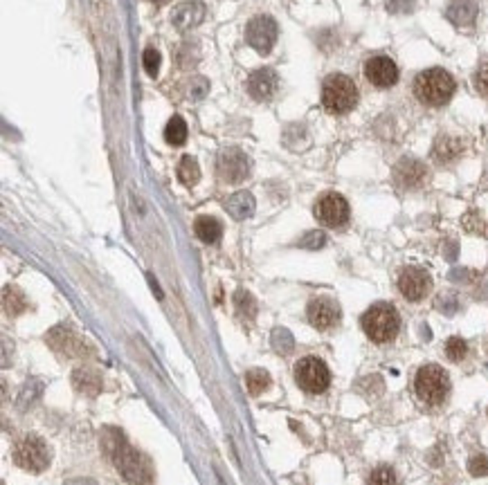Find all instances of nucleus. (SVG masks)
Segmentation results:
<instances>
[{"instance_id": "1", "label": "nucleus", "mask_w": 488, "mask_h": 485, "mask_svg": "<svg viewBox=\"0 0 488 485\" xmlns=\"http://www.w3.org/2000/svg\"><path fill=\"white\" fill-rule=\"evenodd\" d=\"M414 93L428 106H444L455 95V79L444 68H430L414 81Z\"/></svg>"}, {"instance_id": "2", "label": "nucleus", "mask_w": 488, "mask_h": 485, "mask_svg": "<svg viewBox=\"0 0 488 485\" xmlns=\"http://www.w3.org/2000/svg\"><path fill=\"white\" fill-rule=\"evenodd\" d=\"M401 314L392 303H376L363 314L365 335L376 344H387L399 335Z\"/></svg>"}, {"instance_id": "3", "label": "nucleus", "mask_w": 488, "mask_h": 485, "mask_svg": "<svg viewBox=\"0 0 488 485\" xmlns=\"http://www.w3.org/2000/svg\"><path fill=\"white\" fill-rule=\"evenodd\" d=\"M358 104V88L347 75H331L322 86V106L331 115H345Z\"/></svg>"}, {"instance_id": "4", "label": "nucleus", "mask_w": 488, "mask_h": 485, "mask_svg": "<svg viewBox=\"0 0 488 485\" xmlns=\"http://www.w3.org/2000/svg\"><path fill=\"white\" fill-rule=\"evenodd\" d=\"M414 391L417 395L428 404H439L446 400L450 391V380L448 373L437 364H426L419 368L417 377H414Z\"/></svg>"}, {"instance_id": "5", "label": "nucleus", "mask_w": 488, "mask_h": 485, "mask_svg": "<svg viewBox=\"0 0 488 485\" xmlns=\"http://www.w3.org/2000/svg\"><path fill=\"white\" fill-rule=\"evenodd\" d=\"M106 447H108V454L113 456V463L117 465V470L124 474L126 481H131V483L138 485V483H142L149 476L147 467H142L140 454L135 452L133 447L126 445V440L120 436V431H115L113 443H106Z\"/></svg>"}, {"instance_id": "6", "label": "nucleus", "mask_w": 488, "mask_h": 485, "mask_svg": "<svg viewBox=\"0 0 488 485\" xmlns=\"http://www.w3.org/2000/svg\"><path fill=\"white\" fill-rule=\"evenodd\" d=\"M295 380L309 393H324L331 384V371L320 357H302L295 364Z\"/></svg>"}, {"instance_id": "7", "label": "nucleus", "mask_w": 488, "mask_h": 485, "mask_svg": "<svg viewBox=\"0 0 488 485\" xmlns=\"http://www.w3.org/2000/svg\"><path fill=\"white\" fill-rule=\"evenodd\" d=\"M14 461L27 472H43L50 463V452L48 445L41 438L27 436L14 449Z\"/></svg>"}, {"instance_id": "8", "label": "nucleus", "mask_w": 488, "mask_h": 485, "mask_svg": "<svg viewBox=\"0 0 488 485\" xmlns=\"http://www.w3.org/2000/svg\"><path fill=\"white\" fill-rule=\"evenodd\" d=\"M277 34H279V27L275 23V18L266 14L255 16L246 27V41L250 48L257 50L259 54H268L273 50Z\"/></svg>"}, {"instance_id": "9", "label": "nucleus", "mask_w": 488, "mask_h": 485, "mask_svg": "<svg viewBox=\"0 0 488 485\" xmlns=\"http://www.w3.org/2000/svg\"><path fill=\"white\" fill-rule=\"evenodd\" d=\"M216 169H219V175H221L223 182L239 184L250 173V162H248V155L241 149L230 146V149L221 151Z\"/></svg>"}, {"instance_id": "10", "label": "nucleus", "mask_w": 488, "mask_h": 485, "mask_svg": "<svg viewBox=\"0 0 488 485\" xmlns=\"http://www.w3.org/2000/svg\"><path fill=\"white\" fill-rule=\"evenodd\" d=\"M315 218L327 227H342L349 220V202L340 193H324L315 205Z\"/></svg>"}, {"instance_id": "11", "label": "nucleus", "mask_w": 488, "mask_h": 485, "mask_svg": "<svg viewBox=\"0 0 488 485\" xmlns=\"http://www.w3.org/2000/svg\"><path fill=\"white\" fill-rule=\"evenodd\" d=\"M432 278L423 267H405L399 276V290L408 301H421L430 292Z\"/></svg>"}, {"instance_id": "12", "label": "nucleus", "mask_w": 488, "mask_h": 485, "mask_svg": "<svg viewBox=\"0 0 488 485\" xmlns=\"http://www.w3.org/2000/svg\"><path fill=\"white\" fill-rule=\"evenodd\" d=\"M365 77L376 88H392L399 81V68L390 57H374L365 63Z\"/></svg>"}, {"instance_id": "13", "label": "nucleus", "mask_w": 488, "mask_h": 485, "mask_svg": "<svg viewBox=\"0 0 488 485\" xmlns=\"http://www.w3.org/2000/svg\"><path fill=\"white\" fill-rule=\"evenodd\" d=\"M309 321L318 330H329L340 321V308L338 303L329 296H318L309 303Z\"/></svg>"}, {"instance_id": "14", "label": "nucleus", "mask_w": 488, "mask_h": 485, "mask_svg": "<svg viewBox=\"0 0 488 485\" xmlns=\"http://www.w3.org/2000/svg\"><path fill=\"white\" fill-rule=\"evenodd\" d=\"M428 178V169L423 162L419 160H412V158H403L399 164L394 169V180L396 184L403 187V189H417L426 182Z\"/></svg>"}, {"instance_id": "15", "label": "nucleus", "mask_w": 488, "mask_h": 485, "mask_svg": "<svg viewBox=\"0 0 488 485\" xmlns=\"http://www.w3.org/2000/svg\"><path fill=\"white\" fill-rule=\"evenodd\" d=\"M279 88V77L275 70L270 68H261L257 72H252L250 79H248V93L264 102V99H270Z\"/></svg>"}, {"instance_id": "16", "label": "nucleus", "mask_w": 488, "mask_h": 485, "mask_svg": "<svg viewBox=\"0 0 488 485\" xmlns=\"http://www.w3.org/2000/svg\"><path fill=\"white\" fill-rule=\"evenodd\" d=\"M203 18H205L203 3H196V0H192V3H180L174 9L171 21H174V25L178 27L180 32H189V30H194V27L201 25Z\"/></svg>"}, {"instance_id": "17", "label": "nucleus", "mask_w": 488, "mask_h": 485, "mask_svg": "<svg viewBox=\"0 0 488 485\" xmlns=\"http://www.w3.org/2000/svg\"><path fill=\"white\" fill-rule=\"evenodd\" d=\"M446 18L457 27H471L477 18V3L475 0H450Z\"/></svg>"}, {"instance_id": "18", "label": "nucleus", "mask_w": 488, "mask_h": 485, "mask_svg": "<svg viewBox=\"0 0 488 485\" xmlns=\"http://www.w3.org/2000/svg\"><path fill=\"white\" fill-rule=\"evenodd\" d=\"M72 384L79 393H86L90 398L102 391V375H99L95 368L90 366H79L75 373H72Z\"/></svg>"}, {"instance_id": "19", "label": "nucleus", "mask_w": 488, "mask_h": 485, "mask_svg": "<svg viewBox=\"0 0 488 485\" xmlns=\"http://www.w3.org/2000/svg\"><path fill=\"white\" fill-rule=\"evenodd\" d=\"M194 231L203 242L214 245V242H219L223 236V225L221 220H216L214 216H198L194 222Z\"/></svg>"}, {"instance_id": "20", "label": "nucleus", "mask_w": 488, "mask_h": 485, "mask_svg": "<svg viewBox=\"0 0 488 485\" xmlns=\"http://www.w3.org/2000/svg\"><path fill=\"white\" fill-rule=\"evenodd\" d=\"M225 209L230 211L232 218L246 220V218H250L252 213H255V198H252V193H248V191H237L234 196L228 198Z\"/></svg>"}, {"instance_id": "21", "label": "nucleus", "mask_w": 488, "mask_h": 485, "mask_svg": "<svg viewBox=\"0 0 488 485\" xmlns=\"http://www.w3.org/2000/svg\"><path fill=\"white\" fill-rule=\"evenodd\" d=\"M464 153V144L459 142L457 137H439L437 140V144H435V158H437V162H453V160H457L459 155H462Z\"/></svg>"}, {"instance_id": "22", "label": "nucleus", "mask_w": 488, "mask_h": 485, "mask_svg": "<svg viewBox=\"0 0 488 485\" xmlns=\"http://www.w3.org/2000/svg\"><path fill=\"white\" fill-rule=\"evenodd\" d=\"M178 178L185 187H194L201 180V167L192 155H185L178 164Z\"/></svg>"}, {"instance_id": "23", "label": "nucleus", "mask_w": 488, "mask_h": 485, "mask_svg": "<svg viewBox=\"0 0 488 485\" xmlns=\"http://www.w3.org/2000/svg\"><path fill=\"white\" fill-rule=\"evenodd\" d=\"M165 140L171 144V146H180V144H185L187 140V124L183 117H171L167 129H165Z\"/></svg>"}, {"instance_id": "24", "label": "nucleus", "mask_w": 488, "mask_h": 485, "mask_svg": "<svg viewBox=\"0 0 488 485\" xmlns=\"http://www.w3.org/2000/svg\"><path fill=\"white\" fill-rule=\"evenodd\" d=\"M3 303H5V312L16 317V314H21L25 308H27V301L23 292L18 290V287H5L3 292Z\"/></svg>"}, {"instance_id": "25", "label": "nucleus", "mask_w": 488, "mask_h": 485, "mask_svg": "<svg viewBox=\"0 0 488 485\" xmlns=\"http://www.w3.org/2000/svg\"><path fill=\"white\" fill-rule=\"evenodd\" d=\"M270 384V375L266 371H261V368H252V371L246 373V386L250 395H261Z\"/></svg>"}, {"instance_id": "26", "label": "nucleus", "mask_w": 488, "mask_h": 485, "mask_svg": "<svg viewBox=\"0 0 488 485\" xmlns=\"http://www.w3.org/2000/svg\"><path fill=\"white\" fill-rule=\"evenodd\" d=\"M234 303H237V310L243 319H255V314H257V303L255 299H252V294L246 292V290H237V294H234Z\"/></svg>"}, {"instance_id": "27", "label": "nucleus", "mask_w": 488, "mask_h": 485, "mask_svg": "<svg viewBox=\"0 0 488 485\" xmlns=\"http://www.w3.org/2000/svg\"><path fill=\"white\" fill-rule=\"evenodd\" d=\"M369 485H399V479H396V472L392 467L381 465L369 476Z\"/></svg>"}, {"instance_id": "28", "label": "nucleus", "mask_w": 488, "mask_h": 485, "mask_svg": "<svg viewBox=\"0 0 488 485\" xmlns=\"http://www.w3.org/2000/svg\"><path fill=\"white\" fill-rule=\"evenodd\" d=\"M468 353V346H466V341L462 337H450L446 341V355L453 359V362H462V359L466 357Z\"/></svg>"}, {"instance_id": "29", "label": "nucleus", "mask_w": 488, "mask_h": 485, "mask_svg": "<svg viewBox=\"0 0 488 485\" xmlns=\"http://www.w3.org/2000/svg\"><path fill=\"white\" fill-rule=\"evenodd\" d=\"M142 63H144V70H147L149 77H158V70H160V52L156 48H147L142 54Z\"/></svg>"}, {"instance_id": "30", "label": "nucleus", "mask_w": 488, "mask_h": 485, "mask_svg": "<svg viewBox=\"0 0 488 485\" xmlns=\"http://www.w3.org/2000/svg\"><path fill=\"white\" fill-rule=\"evenodd\" d=\"M417 0H385V7L390 14H410Z\"/></svg>"}, {"instance_id": "31", "label": "nucleus", "mask_w": 488, "mask_h": 485, "mask_svg": "<svg viewBox=\"0 0 488 485\" xmlns=\"http://www.w3.org/2000/svg\"><path fill=\"white\" fill-rule=\"evenodd\" d=\"M468 470H471L473 476H486L488 474V456L477 454L468 461Z\"/></svg>"}, {"instance_id": "32", "label": "nucleus", "mask_w": 488, "mask_h": 485, "mask_svg": "<svg viewBox=\"0 0 488 485\" xmlns=\"http://www.w3.org/2000/svg\"><path fill=\"white\" fill-rule=\"evenodd\" d=\"M207 90H210V84H207V79L203 77H196L189 81V97L192 99H203L207 95Z\"/></svg>"}, {"instance_id": "33", "label": "nucleus", "mask_w": 488, "mask_h": 485, "mask_svg": "<svg viewBox=\"0 0 488 485\" xmlns=\"http://www.w3.org/2000/svg\"><path fill=\"white\" fill-rule=\"evenodd\" d=\"M475 88L482 97L488 99V66H482L475 75Z\"/></svg>"}, {"instance_id": "34", "label": "nucleus", "mask_w": 488, "mask_h": 485, "mask_svg": "<svg viewBox=\"0 0 488 485\" xmlns=\"http://www.w3.org/2000/svg\"><path fill=\"white\" fill-rule=\"evenodd\" d=\"M300 245L302 247H309V249H318L324 245V234L322 231H311V234H306V236L300 240Z\"/></svg>"}]
</instances>
